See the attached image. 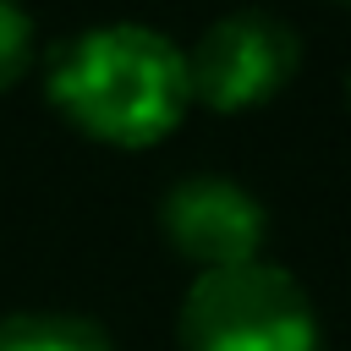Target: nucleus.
I'll return each mask as SVG.
<instances>
[{
  "label": "nucleus",
  "instance_id": "f257e3e1",
  "mask_svg": "<svg viewBox=\"0 0 351 351\" xmlns=\"http://www.w3.org/2000/svg\"><path fill=\"white\" fill-rule=\"evenodd\" d=\"M49 99L88 137L148 148L192 104L186 55L143 22H104L49 55Z\"/></svg>",
  "mask_w": 351,
  "mask_h": 351
},
{
  "label": "nucleus",
  "instance_id": "f03ea898",
  "mask_svg": "<svg viewBox=\"0 0 351 351\" xmlns=\"http://www.w3.org/2000/svg\"><path fill=\"white\" fill-rule=\"evenodd\" d=\"M186 351H324L307 291L274 263H230L192 280L181 302Z\"/></svg>",
  "mask_w": 351,
  "mask_h": 351
},
{
  "label": "nucleus",
  "instance_id": "7ed1b4c3",
  "mask_svg": "<svg viewBox=\"0 0 351 351\" xmlns=\"http://www.w3.org/2000/svg\"><path fill=\"white\" fill-rule=\"evenodd\" d=\"M296 33L269 11H230L186 55V88L208 110H252L274 99L296 71Z\"/></svg>",
  "mask_w": 351,
  "mask_h": 351
},
{
  "label": "nucleus",
  "instance_id": "20e7f679",
  "mask_svg": "<svg viewBox=\"0 0 351 351\" xmlns=\"http://www.w3.org/2000/svg\"><path fill=\"white\" fill-rule=\"evenodd\" d=\"M165 236L181 258L197 263V274L208 269H230V263H252L263 247V203L230 181V176H186L165 192L159 203Z\"/></svg>",
  "mask_w": 351,
  "mask_h": 351
},
{
  "label": "nucleus",
  "instance_id": "39448f33",
  "mask_svg": "<svg viewBox=\"0 0 351 351\" xmlns=\"http://www.w3.org/2000/svg\"><path fill=\"white\" fill-rule=\"evenodd\" d=\"M0 351H110V340L71 313H11L0 318Z\"/></svg>",
  "mask_w": 351,
  "mask_h": 351
},
{
  "label": "nucleus",
  "instance_id": "423d86ee",
  "mask_svg": "<svg viewBox=\"0 0 351 351\" xmlns=\"http://www.w3.org/2000/svg\"><path fill=\"white\" fill-rule=\"evenodd\" d=\"M33 60V22L16 0H0V88H11Z\"/></svg>",
  "mask_w": 351,
  "mask_h": 351
}]
</instances>
